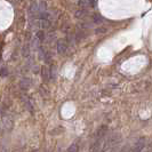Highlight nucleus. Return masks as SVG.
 Here are the masks:
<instances>
[{
	"label": "nucleus",
	"mask_w": 152,
	"mask_h": 152,
	"mask_svg": "<svg viewBox=\"0 0 152 152\" xmlns=\"http://www.w3.org/2000/svg\"><path fill=\"white\" fill-rule=\"evenodd\" d=\"M68 49V45H66V41L65 40H58L57 42V52L60 54H64Z\"/></svg>",
	"instance_id": "f257e3e1"
},
{
	"label": "nucleus",
	"mask_w": 152,
	"mask_h": 152,
	"mask_svg": "<svg viewBox=\"0 0 152 152\" xmlns=\"http://www.w3.org/2000/svg\"><path fill=\"white\" fill-rule=\"evenodd\" d=\"M145 146V140L144 138H140L137 141V143L135 144L134 149H133V152H142V150L144 149Z\"/></svg>",
	"instance_id": "f03ea898"
},
{
	"label": "nucleus",
	"mask_w": 152,
	"mask_h": 152,
	"mask_svg": "<svg viewBox=\"0 0 152 152\" xmlns=\"http://www.w3.org/2000/svg\"><path fill=\"white\" fill-rule=\"evenodd\" d=\"M89 1L88 0H79L78 1V7L79 9H83V10H86L87 12V8L89 7Z\"/></svg>",
	"instance_id": "7ed1b4c3"
},
{
	"label": "nucleus",
	"mask_w": 152,
	"mask_h": 152,
	"mask_svg": "<svg viewBox=\"0 0 152 152\" xmlns=\"http://www.w3.org/2000/svg\"><path fill=\"white\" fill-rule=\"evenodd\" d=\"M49 70H48V68H46V66H44V68L41 69V75H42V79L45 80V81H48L49 80Z\"/></svg>",
	"instance_id": "20e7f679"
},
{
	"label": "nucleus",
	"mask_w": 152,
	"mask_h": 152,
	"mask_svg": "<svg viewBox=\"0 0 152 152\" xmlns=\"http://www.w3.org/2000/svg\"><path fill=\"white\" fill-rule=\"evenodd\" d=\"M93 21L96 23V24H99V23L103 22V18H102V16H101V15H94V17H93Z\"/></svg>",
	"instance_id": "39448f33"
},
{
	"label": "nucleus",
	"mask_w": 152,
	"mask_h": 152,
	"mask_svg": "<svg viewBox=\"0 0 152 152\" xmlns=\"http://www.w3.org/2000/svg\"><path fill=\"white\" fill-rule=\"evenodd\" d=\"M68 152H78V145H77V144H72L68 149Z\"/></svg>",
	"instance_id": "423d86ee"
},
{
	"label": "nucleus",
	"mask_w": 152,
	"mask_h": 152,
	"mask_svg": "<svg viewBox=\"0 0 152 152\" xmlns=\"http://www.w3.org/2000/svg\"><path fill=\"white\" fill-rule=\"evenodd\" d=\"M37 38L40 39V40H44V32L42 31H39L37 33Z\"/></svg>",
	"instance_id": "0eeeda50"
},
{
	"label": "nucleus",
	"mask_w": 152,
	"mask_h": 152,
	"mask_svg": "<svg viewBox=\"0 0 152 152\" xmlns=\"http://www.w3.org/2000/svg\"><path fill=\"white\" fill-rule=\"evenodd\" d=\"M1 71H2V73H1V76H6V75H7V70H6V69H5V68H2V69H1Z\"/></svg>",
	"instance_id": "6e6552de"
},
{
	"label": "nucleus",
	"mask_w": 152,
	"mask_h": 152,
	"mask_svg": "<svg viewBox=\"0 0 152 152\" xmlns=\"http://www.w3.org/2000/svg\"><path fill=\"white\" fill-rule=\"evenodd\" d=\"M1 152H9V150H8L6 146H2L1 148Z\"/></svg>",
	"instance_id": "1a4fd4ad"
}]
</instances>
